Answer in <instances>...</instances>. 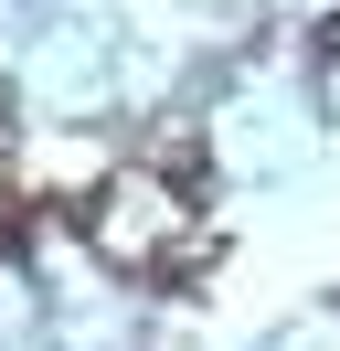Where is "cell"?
<instances>
[{
    "label": "cell",
    "instance_id": "obj_1",
    "mask_svg": "<svg viewBox=\"0 0 340 351\" xmlns=\"http://www.w3.org/2000/svg\"><path fill=\"white\" fill-rule=\"evenodd\" d=\"M181 213H191V192L160 181V171H117V181H96V192H75L85 245H96L106 266H127V277H181V266H170Z\"/></svg>",
    "mask_w": 340,
    "mask_h": 351
},
{
    "label": "cell",
    "instance_id": "obj_2",
    "mask_svg": "<svg viewBox=\"0 0 340 351\" xmlns=\"http://www.w3.org/2000/svg\"><path fill=\"white\" fill-rule=\"evenodd\" d=\"M21 234H32V192L0 171V256H21Z\"/></svg>",
    "mask_w": 340,
    "mask_h": 351
},
{
    "label": "cell",
    "instance_id": "obj_3",
    "mask_svg": "<svg viewBox=\"0 0 340 351\" xmlns=\"http://www.w3.org/2000/svg\"><path fill=\"white\" fill-rule=\"evenodd\" d=\"M319 53H330V64H340V11H330V22H319Z\"/></svg>",
    "mask_w": 340,
    "mask_h": 351
},
{
    "label": "cell",
    "instance_id": "obj_4",
    "mask_svg": "<svg viewBox=\"0 0 340 351\" xmlns=\"http://www.w3.org/2000/svg\"><path fill=\"white\" fill-rule=\"evenodd\" d=\"M0 138H11V96H0Z\"/></svg>",
    "mask_w": 340,
    "mask_h": 351
}]
</instances>
